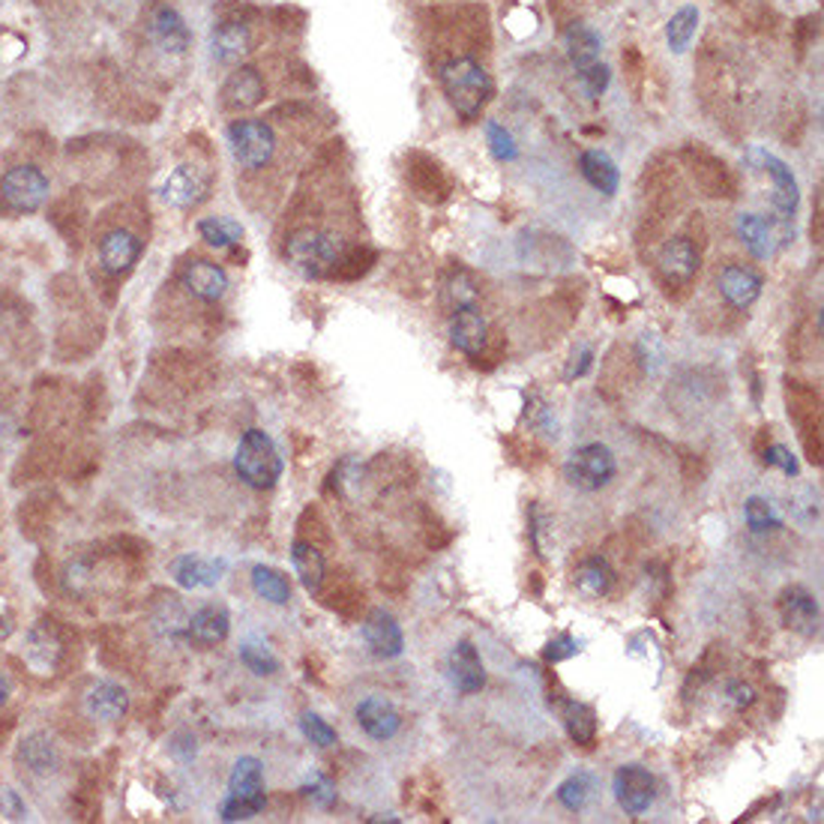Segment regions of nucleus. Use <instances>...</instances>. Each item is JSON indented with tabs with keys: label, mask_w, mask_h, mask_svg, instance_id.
Here are the masks:
<instances>
[{
	"label": "nucleus",
	"mask_w": 824,
	"mask_h": 824,
	"mask_svg": "<svg viewBox=\"0 0 824 824\" xmlns=\"http://www.w3.org/2000/svg\"><path fill=\"white\" fill-rule=\"evenodd\" d=\"M267 791H264V767L255 755H240L228 777V791L219 803L223 822H249L264 810Z\"/></svg>",
	"instance_id": "f257e3e1"
},
{
	"label": "nucleus",
	"mask_w": 824,
	"mask_h": 824,
	"mask_svg": "<svg viewBox=\"0 0 824 824\" xmlns=\"http://www.w3.org/2000/svg\"><path fill=\"white\" fill-rule=\"evenodd\" d=\"M235 471L252 489H273L285 471V462L264 429H247L235 450Z\"/></svg>",
	"instance_id": "f03ea898"
},
{
	"label": "nucleus",
	"mask_w": 824,
	"mask_h": 824,
	"mask_svg": "<svg viewBox=\"0 0 824 824\" xmlns=\"http://www.w3.org/2000/svg\"><path fill=\"white\" fill-rule=\"evenodd\" d=\"M441 84L447 91L450 103L459 111L462 118L471 120L480 115V108L489 103L492 96V79L489 72L477 63L474 58H450L444 67H441Z\"/></svg>",
	"instance_id": "7ed1b4c3"
},
{
	"label": "nucleus",
	"mask_w": 824,
	"mask_h": 824,
	"mask_svg": "<svg viewBox=\"0 0 824 824\" xmlns=\"http://www.w3.org/2000/svg\"><path fill=\"white\" fill-rule=\"evenodd\" d=\"M345 243L336 235L319 231V228H300L288 237L285 243V255L295 264L297 271L309 276V279H321V276H333L339 261L345 259Z\"/></svg>",
	"instance_id": "20e7f679"
},
{
	"label": "nucleus",
	"mask_w": 824,
	"mask_h": 824,
	"mask_svg": "<svg viewBox=\"0 0 824 824\" xmlns=\"http://www.w3.org/2000/svg\"><path fill=\"white\" fill-rule=\"evenodd\" d=\"M753 159L765 168L767 177L774 180V192H771V207H774V223L779 225V231L789 237V243L795 240V213L801 204V189L798 180L791 175V168L779 156L767 154V151H753Z\"/></svg>",
	"instance_id": "39448f33"
},
{
	"label": "nucleus",
	"mask_w": 824,
	"mask_h": 824,
	"mask_svg": "<svg viewBox=\"0 0 824 824\" xmlns=\"http://www.w3.org/2000/svg\"><path fill=\"white\" fill-rule=\"evenodd\" d=\"M618 471L614 453L606 444H585L570 453L564 462L566 483L578 492H597L602 486H609Z\"/></svg>",
	"instance_id": "423d86ee"
},
{
	"label": "nucleus",
	"mask_w": 824,
	"mask_h": 824,
	"mask_svg": "<svg viewBox=\"0 0 824 824\" xmlns=\"http://www.w3.org/2000/svg\"><path fill=\"white\" fill-rule=\"evenodd\" d=\"M686 171L693 177V183L710 199H735L738 195V177L731 175V168L717 154H710L702 144H686L681 154Z\"/></svg>",
	"instance_id": "0eeeda50"
},
{
	"label": "nucleus",
	"mask_w": 824,
	"mask_h": 824,
	"mask_svg": "<svg viewBox=\"0 0 824 824\" xmlns=\"http://www.w3.org/2000/svg\"><path fill=\"white\" fill-rule=\"evenodd\" d=\"M228 144H231L235 163L240 168L255 171V168H264L273 159L276 135H273L271 123H264L259 118H243L228 127Z\"/></svg>",
	"instance_id": "6e6552de"
},
{
	"label": "nucleus",
	"mask_w": 824,
	"mask_h": 824,
	"mask_svg": "<svg viewBox=\"0 0 824 824\" xmlns=\"http://www.w3.org/2000/svg\"><path fill=\"white\" fill-rule=\"evenodd\" d=\"M51 183L36 165H15L0 177V199L15 213H36L48 201Z\"/></svg>",
	"instance_id": "1a4fd4ad"
},
{
	"label": "nucleus",
	"mask_w": 824,
	"mask_h": 824,
	"mask_svg": "<svg viewBox=\"0 0 824 824\" xmlns=\"http://www.w3.org/2000/svg\"><path fill=\"white\" fill-rule=\"evenodd\" d=\"M405 180H408V187L414 189V195L423 199L426 204H441V201H447L450 189H453L447 171H444V165L438 163V159H432L429 154H420V151L405 156Z\"/></svg>",
	"instance_id": "9d476101"
},
{
	"label": "nucleus",
	"mask_w": 824,
	"mask_h": 824,
	"mask_svg": "<svg viewBox=\"0 0 824 824\" xmlns=\"http://www.w3.org/2000/svg\"><path fill=\"white\" fill-rule=\"evenodd\" d=\"M612 791H614V801L621 803V810H624L626 815H642V813H648V807L654 803L657 783H654V777H650L648 767L624 765L614 771Z\"/></svg>",
	"instance_id": "9b49d317"
},
{
	"label": "nucleus",
	"mask_w": 824,
	"mask_h": 824,
	"mask_svg": "<svg viewBox=\"0 0 824 824\" xmlns=\"http://www.w3.org/2000/svg\"><path fill=\"white\" fill-rule=\"evenodd\" d=\"M168 573L183 590H207L216 588L228 573V561L225 558H207V554H177L175 561L168 564Z\"/></svg>",
	"instance_id": "f8f14e48"
},
{
	"label": "nucleus",
	"mask_w": 824,
	"mask_h": 824,
	"mask_svg": "<svg viewBox=\"0 0 824 824\" xmlns=\"http://www.w3.org/2000/svg\"><path fill=\"white\" fill-rule=\"evenodd\" d=\"M779 618H783V624L795 630V633H801V636L813 638L819 636V630H822V609H819V602L807 588L801 585H791L779 594Z\"/></svg>",
	"instance_id": "ddd939ff"
},
{
	"label": "nucleus",
	"mask_w": 824,
	"mask_h": 824,
	"mask_svg": "<svg viewBox=\"0 0 824 824\" xmlns=\"http://www.w3.org/2000/svg\"><path fill=\"white\" fill-rule=\"evenodd\" d=\"M207 177L201 175L195 165H177L171 175L163 180V189L159 195L168 207H177V211H192L199 207L201 201L207 199Z\"/></svg>",
	"instance_id": "4468645a"
},
{
	"label": "nucleus",
	"mask_w": 824,
	"mask_h": 824,
	"mask_svg": "<svg viewBox=\"0 0 824 824\" xmlns=\"http://www.w3.org/2000/svg\"><path fill=\"white\" fill-rule=\"evenodd\" d=\"M363 642L369 654L378 659H396L405 650V636H402V626L396 624V618L384 609H372L366 614L363 626Z\"/></svg>",
	"instance_id": "2eb2a0df"
},
{
	"label": "nucleus",
	"mask_w": 824,
	"mask_h": 824,
	"mask_svg": "<svg viewBox=\"0 0 824 824\" xmlns=\"http://www.w3.org/2000/svg\"><path fill=\"white\" fill-rule=\"evenodd\" d=\"M738 237L743 240V247L750 249V255L759 261L774 259L779 249L789 247L783 231L777 228V223L759 216V213H741L738 216Z\"/></svg>",
	"instance_id": "dca6fc26"
},
{
	"label": "nucleus",
	"mask_w": 824,
	"mask_h": 824,
	"mask_svg": "<svg viewBox=\"0 0 824 824\" xmlns=\"http://www.w3.org/2000/svg\"><path fill=\"white\" fill-rule=\"evenodd\" d=\"M447 671H450V683H453L462 695L480 693V690L486 686L483 659H480V650L474 648L468 638H462L459 645L450 650Z\"/></svg>",
	"instance_id": "f3484780"
},
{
	"label": "nucleus",
	"mask_w": 824,
	"mask_h": 824,
	"mask_svg": "<svg viewBox=\"0 0 824 824\" xmlns=\"http://www.w3.org/2000/svg\"><path fill=\"white\" fill-rule=\"evenodd\" d=\"M180 283H183V288H187L192 297H199L204 303H216V300H223L225 291H228V273H225L216 261L195 259L183 267Z\"/></svg>",
	"instance_id": "a211bd4d"
},
{
	"label": "nucleus",
	"mask_w": 824,
	"mask_h": 824,
	"mask_svg": "<svg viewBox=\"0 0 824 824\" xmlns=\"http://www.w3.org/2000/svg\"><path fill=\"white\" fill-rule=\"evenodd\" d=\"M357 723L360 729L372 738V741H390L396 738L402 729V717L396 705L384 698V695H366L363 702L357 705Z\"/></svg>",
	"instance_id": "6ab92c4d"
},
{
	"label": "nucleus",
	"mask_w": 824,
	"mask_h": 824,
	"mask_svg": "<svg viewBox=\"0 0 824 824\" xmlns=\"http://www.w3.org/2000/svg\"><path fill=\"white\" fill-rule=\"evenodd\" d=\"M147 36L168 55H183L192 43L187 22L171 7H154L147 15Z\"/></svg>",
	"instance_id": "aec40b11"
},
{
	"label": "nucleus",
	"mask_w": 824,
	"mask_h": 824,
	"mask_svg": "<svg viewBox=\"0 0 824 824\" xmlns=\"http://www.w3.org/2000/svg\"><path fill=\"white\" fill-rule=\"evenodd\" d=\"M698 249L690 237H671L666 247L659 249V276L666 285L690 283L698 273Z\"/></svg>",
	"instance_id": "412c9836"
},
{
	"label": "nucleus",
	"mask_w": 824,
	"mask_h": 824,
	"mask_svg": "<svg viewBox=\"0 0 824 824\" xmlns=\"http://www.w3.org/2000/svg\"><path fill=\"white\" fill-rule=\"evenodd\" d=\"M139 259H142V240L127 228H115L99 240V267L111 276L132 271Z\"/></svg>",
	"instance_id": "4be33fe9"
},
{
	"label": "nucleus",
	"mask_w": 824,
	"mask_h": 824,
	"mask_svg": "<svg viewBox=\"0 0 824 824\" xmlns=\"http://www.w3.org/2000/svg\"><path fill=\"white\" fill-rule=\"evenodd\" d=\"M231 633V614L225 609L223 602H207L201 606L199 612L189 618L187 636L189 642H195L201 648H213V645H223L225 638Z\"/></svg>",
	"instance_id": "5701e85b"
},
{
	"label": "nucleus",
	"mask_w": 824,
	"mask_h": 824,
	"mask_svg": "<svg viewBox=\"0 0 824 824\" xmlns=\"http://www.w3.org/2000/svg\"><path fill=\"white\" fill-rule=\"evenodd\" d=\"M719 295L726 297V303L735 309H750L762 297V276L743 264H726L719 273Z\"/></svg>",
	"instance_id": "b1692460"
},
{
	"label": "nucleus",
	"mask_w": 824,
	"mask_h": 824,
	"mask_svg": "<svg viewBox=\"0 0 824 824\" xmlns=\"http://www.w3.org/2000/svg\"><path fill=\"white\" fill-rule=\"evenodd\" d=\"M450 342L468 357H480L489 348V324L477 307L456 309L450 321Z\"/></svg>",
	"instance_id": "393cba45"
},
{
	"label": "nucleus",
	"mask_w": 824,
	"mask_h": 824,
	"mask_svg": "<svg viewBox=\"0 0 824 824\" xmlns=\"http://www.w3.org/2000/svg\"><path fill=\"white\" fill-rule=\"evenodd\" d=\"M84 707L99 723H120L130 710V693L115 681H96L84 693Z\"/></svg>",
	"instance_id": "a878e982"
},
{
	"label": "nucleus",
	"mask_w": 824,
	"mask_h": 824,
	"mask_svg": "<svg viewBox=\"0 0 824 824\" xmlns=\"http://www.w3.org/2000/svg\"><path fill=\"white\" fill-rule=\"evenodd\" d=\"M249 46H252V36L243 22H223L213 27L211 55L216 63H225V67L240 63L249 55Z\"/></svg>",
	"instance_id": "bb28decb"
},
{
	"label": "nucleus",
	"mask_w": 824,
	"mask_h": 824,
	"mask_svg": "<svg viewBox=\"0 0 824 824\" xmlns=\"http://www.w3.org/2000/svg\"><path fill=\"white\" fill-rule=\"evenodd\" d=\"M19 759H22V765L27 767L34 777H51V774H58L60 767L58 743L51 741L46 731H31V735L19 743Z\"/></svg>",
	"instance_id": "cd10ccee"
},
{
	"label": "nucleus",
	"mask_w": 824,
	"mask_h": 824,
	"mask_svg": "<svg viewBox=\"0 0 824 824\" xmlns=\"http://www.w3.org/2000/svg\"><path fill=\"white\" fill-rule=\"evenodd\" d=\"M60 659V638L48 630L46 624H36L27 630L24 636V662L36 671V674H48L55 671Z\"/></svg>",
	"instance_id": "c85d7f7f"
},
{
	"label": "nucleus",
	"mask_w": 824,
	"mask_h": 824,
	"mask_svg": "<svg viewBox=\"0 0 824 824\" xmlns=\"http://www.w3.org/2000/svg\"><path fill=\"white\" fill-rule=\"evenodd\" d=\"M261 99H264V79L255 67H240L231 72V79L223 87L225 106L243 111V108L259 106Z\"/></svg>",
	"instance_id": "c756f323"
},
{
	"label": "nucleus",
	"mask_w": 824,
	"mask_h": 824,
	"mask_svg": "<svg viewBox=\"0 0 824 824\" xmlns=\"http://www.w3.org/2000/svg\"><path fill=\"white\" fill-rule=\"evenodd\" d=\"M612 566H609V561L600 558V554H590V558H585V561L573 570V585H576V590L585 600H600V597H606V594L612 590Z\"/></svg>",
	"instance_id": "7c9ffc66"
},
{
	"label": "nucleus",
	"mask_w": 824,
	"mask_h": 824,
	"mask_svg": "<svg viewBox=\"0 0 824 824\" xmlns=\"http://www.w3.org/2000/svg\"><path fill=\"white\" fill-rule=\"evenodd\" d=\"M291 564H295L297 576L303 582V588L309 594H321L324 578H327V564L324 554L312 540H295L291 542Z\"/></svg>",
	"instance_id": "2f4dec72"
},
{
	"label": "nucleus",
	"mask_w": 824,
	"mask_h": 824,
	"mask_svg": "<svg viewBox=\"0 0 824 824\" xmlns=\"http://www.w3.org/2000/svg\"><path fill=\"white\" fill-rule=\"evenodd\" d=\"M578 171H582V177H585L597 192H602V195H614L618 187H621V171H618V165H614L612 156L602 154V151H585V154L578 156Z\"/></svg>",
	"instance_id": "473e14b6"
},
{
	"label": "nucleus",
	"mask_w": 824,
	"mask_h": 824,
	"mask_svg": "<svg viewBox=\"0 0 824 824\" xmlns=\"http://www.w3.org/2000/svg\"><path fill=\"white\" fill-rule=\"evenodd\" d=\"M564 43H566V55H570V60H573L576 72L600 60V51H602L600 36L594 34L590 27H585V24H578V22L570 24L564 34Z\"/></svg>",
	"instance_id": "72a5a7b5"
},
{
	"label": "nucleus",
	"mask_w": 824,
	"mask_h": 824,
	"mask_svg": "<svg viewBox=\"0 0 824 824\" xmlns=\"http://www.w3.org/2000/svg\"><path fill=\"white\" fill-rule=\"evenodd\" d=\"M564 726L570 741H576L578 747H590L597 741V714L594 707L585 702H564Z\"/></svg>",
	"instance_id": "f704fd0d"
},
{
	"label": "nucleus",
	"mask_w": 824,
	"mask_h": 824,
	"mask_svg": "<svg viewBox=\"0 0 824 824\" xmlns=\"http://www.w3.org/2000/svg\"><path fill=\"white\" fill-rule=\"evenodd\" d=\"M252 590L259 594L261 600L273 602V606H288V600H291V582L273 566H252Z\"/></svg>",
	"instance_id": "c9c22d12"
},
{
	"label": "nucleus",
	"mask_w": 824,
	"mask_h": 824,
	"mask_svg": "<svg viewBox=\"0 0 824 824\" xmlns=\"http://www.w3.org/2000/svg\"><path fill=\"white\" fill-rule=\"evenodd\" d=\"M201 240L213 249H228L243 240V225L231 216H207L199 223Z\"/></svg>",
	"instance_id": "e433bc0d"
},
{
	"label": "nucleus",
	"mask_w": 824,
	"mask_h": 824,
	"mask_svg": "<svg viewBox=\"0 0 824 824\" xmlns=\"http://www.w3.org/2000/svg\"><path fill=\"white\" fill-rule=\"evenodd\" d=\"M695 31H698V10L695 7H681V10L671 15L669 24H666V39H669L671 51L683 55L695 39Z\"/></svg>",
	"instance_id": "4c0bfd02"
},
{
	"label": "nucleus",
	"mask_w": 824,
	"mask_h": 824,
	"mask_svg": "<svg viewBox=\"0 0 824 824\" xmlns=\"http://www.w3.org/2000/svg\"><path fill=\"white\" fill-rule=\"evenodd\" d=\"M240 662L247 666L252 674H259V678H271L279 671V657L267 648V642H261V638H247L243 645H240Z\"/></svg>",
	"instance_id": "58836bf2"
},
{
	"label": "nucleus",
	"mask_w": 824,
	"mask_h": 824,
	"mask_svg": "<svg viewBox=\"0 0 824 824\" xmlns=\"http://www.w3.org/2000/svg\"><path fill=\"white\" fill-rule=\"evenodd\" d=\"M590 791H594V779H590V774H573V777H566L561 786H558V803L564 807V810H570V813H582L585 810V803H588L590 798Z\"/></svg>",
	"instance_id": "ea45409f"
},
{
	"label": "nucleus",
	"mask_w": 824,
	"mask_h": 824,
	"mask_svg": "<svg viewBox=\"0 0 824 824\" xmlns=\"http://www.w3.org/2000/svg\"><path fill=\"white\" fill-rule=\"evenodd\" d=\"M743 516H747V525L755 534H767V530H777L783 528V516L777 513V506L771 504L767 498H747V504H743Z\"/></svg>",
	"instance_id": "a19ab883"
},
{
	"label": "nucleus",
	"mask_w": 824,
	"mask_h": 824,
	"mask_svg": "<svg viewBox=\"0 0 824 824\" xmlns=\"http://www.w3.org/2000/svg\"><path fill=\"white\" fill-rule=\"evenodd\" d=\"M447 300L453 309L477 307V300H480V288H477V283H474L468 273H456V276L447 283Z\"/></svg>",
	"instance_id": "79ce46f5"
},
{
	"label": "nucleus",
	"mask_w": 824,
	"mask_h": 824,
	"mask_svg": "<svg viewBox=\"0 0 824 824\" xmlns=\"http://www.w3.org/2000/svg\"><path fill=\"white\" fill-rule=\"evenodd\" d=\"M300 731H303V738H307L309 743H315L319 750H327V747L336 743V729L330 726L327 719H321L319 714H312V710L300 717Z\"/></svg>",
	"instance_id": "37998d69"
},
{
	"label": "nucleus",
	"mask_w": 824,
	"mask_h": 824,
	"mask_svg": "<svg viewBox=\"0 0 824 824\" xmlns=\"http://www.w3.org/2000/svg\"><path fill=\"white\" fill-rule=\"evenodd\" d=\"M486 139H489V147H492L494 159H501V163H513L518 156V147L513 142V135L501 127V123H494L489 120L486 123Z\"/></svg>",
	"instance_id": "c03bdc74"
},
{
	"label": "nucleus",
	"mask_w": 824,
	"mask_h": 824,
	"mask_svg": "<svg viewBox=\"0 0 824 824\" xmlns=\"http://www.w3.org/2000/svg\"><path fill=\"white\" fill-rule=\"evenodd\" d=\"M303 795H307L315 807H321V810L336 807V786H333V779H330L327 774H319V771L303 783Z\"/></svg>",
	"instance_id": "a18cd8bd"
},
{
	"label": "nucleus",
	"mask_w": 824,
	"mask_h": 824,
	"mask_svg": "<svg viewBox=\"0 0 824 824\" xmlns=\"http://www.w3.org/2000/svg\"><path fill=\"white\" fill-rule=\"evenodd\" d=\"M375 264V252H369V249H354V252H345V259L339 261V267H336V279H357V276H363L369 273V267Z\"/></svg>",
	"instance_id": "49530a36"
},
{
	"label": "nucleus",
	"mask_w": 824,
	"mask_h": 824,
	"mask_svg": "<svg viewBox=\"0 0 824 824\" xmlns=\"http://www.w3.org/2000/svg\"><path fill=\"white\" fill-rule=\"evenodd\" d=\"M578 84H582V91L590 96V99H597V96L606 94V87H609V67L602 63V60H597V63H590V67H585V70H578Z\"/></svg>",
	"instance_id": "de8ad7c7"
},
{
	"label": "nucleus",
	"mask_w": 824,
	"mask_h": 824,
	"mask_svg": "<svg viewBox=\"0 0 824 824\" xmlns=\"http://www.w3.org/2000/svg\"><path fill=\"white\" fill-rule=\"evenodd\" d=\"M0 815L10 819V822H27L31 819V810L19 791L12 786H0Z\"/></svg>",
	"instance_id": "09e8293b"
},
{
	"label": "nucleus",
	"mask_w": 824,
	"mask_h": 824,
	"mask_svg": "<svg viewBox=\"0 0 824 824\" xmlns=\"http://www.w3.org/2000/svg\"><path fill=\"white\" fill-rule=\"evenodd\" d=\"M762 459H765L767 468H779L786 477H798V471H801V465H798V459H795V453H791L789 447H783V444H771V447L762 453Z\"/></svg>",
	"instance_id": "8fccbe9b"
},
{
	"label": "nucleus",
	"mask_w": 824,
	"mask_h": 824,
	"mask_svg": "<svg viewBox=\"0 0 824 824\" xmlns=\"http://www.w3.org/2000/svg\"><path fill=\"white\" fill-rule=\"evenodd\" d=\"M578 650H582V642L570 636V633H564V636L552 638V642L546 645V659H549V662H564V659L576 657Z\"/></svg>",
	"instance_id": "3c124183"
},
{
	"label": "nucleus",
	"mask_w": 824,
	"mask_h": 824,
	"mask_svg": "<svg viewBox=\"0 0 824 824\" xmlns=\"http://www.w3.org/2000/svg\"><path fill=\"white\" fill-rule=\"evenodd\" d=\"M726 702H729L731 710H747V707H753L755 690L750 683L729 681L726 683Z\"/></svg>",
	"instance_id": "603ef678"
},
{
	"label": "nucleus",
	"mask_w": 824,
	"mask_h": 824,
	"mask_svg": "<svg viewBox=\"0 0 824 824\" xmlns=\"http://www.w3.org/2000/svg\"><path fill=\"white\" fill-rule=\"evenodd\" d=\"M590 360H594V351H590L588 345H585V348H582L578 354H573V360H570V366H566V372H564L566 381H573V378L585 375V372L590 369Z\"/></svg>",
	"instance_id": "864d4df0"
},
{
	"label": "nucleus",
	"mask_w": 824,
	"mask_h": 824,
	"mask_svg": "<svg viewBox=\"0 0 824 824\" xmlns=\"http://www.w3.org/2000/svg\"><path fill=\"white\" fill-rule=\"evenodd\" d=\"M10 695H12L10 674H7V671H0V710H3V705L10 702Z\"/></svg>",
	"instance_id": "5fc2aeb1"
}]
</instances>
